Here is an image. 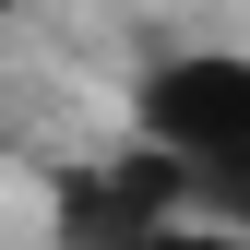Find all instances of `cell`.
Wrapping results in <instances>:
<instances>
[{"mask_svg":"<svg viewBox=\"0 0 250 250\" xmlns=\"http://www.w3.org/2000/svg\"><path fill=\"white\" fill-rule=\"evenodd\" d=\"M131 143L179 155L191 191L227 179L250 155V48H155L131 83Z\"/></svg>","mask_w":250,"mask_h":250,"instance_id":"6da1fadb","label":"cell"},{"mask_svg":"<svg viewBox=\"0 0 250 250\" xmlns=\"http://www.w3.org/2000/svg\"><path fill=\"white\" fill-rule=\"evenodd\" d=\"M179 214H203V191H191V167L155 155V143H119V155H96V167L60 179V238L72 250H131L155 227H179Z\"/></svg>","mask_w":250,"mask_h":250,"instance_id":"7a4b0ae2","label":"cell"},{"mask_svg":"<svg viewBox=\"0 0 250 250\" xmlns=\"http://www.w3.org/2000/svg\"><path fill=\"white\" fill-rule=\"evenodd\" d=\"M131 250H250V238L214 227V214H179V227H155V238H131Z\"/></svg>","mask_w":250,"mask_h":250,"instance_id":"3957f363","label":"cell"},{"mask_svg":"<svg viewBox=\"0 0 250 250\" xmlns=\"http://www.w3.org/2000/svg\"><path fill=\"white\" fill-rule=\"evenodd\" d=\"M203 214H214V227H238V238H250V155H238L227 179H203Z\"/></svg>","mask_w":250,"mask_h":250,"instance_id":"277c9868","label":"cell"}]
</instances>
